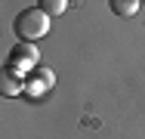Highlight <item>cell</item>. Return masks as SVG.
Listing matches in <instances>:
<instances>
[{"label": "cell", "instance_id": "3957f363", "mask_svg": "<svg viewBox=\"0 0 145 139\" xmlns=\"http://www.w3.org/2000/svg\"><path fill=\"white\" fill-rule=\"evenodd\" d=\"M9 56H12L16 65H34V62H37V50H34L31 43H19Z\"/></svg>", "mask_w": 145, "mask_h": 139}, {"label": "cell", "instance_id": "277c9868", "mask_svg": "<svg viewBox=\"0 0 145 139\" xmlns=\"http://www.w3.org/2000/svg\"><path fill=\"white\" fill-rule=\"evenodd\" d=\"M111 12L114 16H136L139 12V0H111Z\"/></svg>", "mask_w": 145, "mask_h": 139}, {"label": "cell", "instance_id": "7a4b0ae2", "mask_svg": "<svg viewBox=\"0 0 145 139\" xmlns=\"http://www.w3.org/2000/svg\"><path fill=\"white\" fill-rule=\"evenodd\" d=\"M22 90H25V83L19 81V74L12 68H3V74H0V93L3 96H19Z\"/></svg>", "mask_w": 145, "mask_h": 139}, {"label": "cell", "instance_id": "6da1fadb", "mask_svg": "<svg viewBox=\"0 0 145 139\" xmlns=\"http://www.w3.org/2000/svg\"><path fill=\"white\" fill-rule=\"evenodd\" d=\"M12 28H16V34H19L25 43H31V40H40V37L50 31V16H46L40 6H28V9H22V12L16 16Z\"/></svg>", "mask_w": 145, "mask_h": 139}, {"label": "cell", "instance_id": "5b68a950", "mask_svg": "<svg viewBox=\"0 0 145 139\" xmlns=\"http://www.w3.org/2000/svg\"><path fill=\"white\" fill-rule=\"evenodd\" d=\"M37 6H40L46 16H59V12H65V6H68V3H65V0H40Z\"/></svg>", "mask_w": 145, "mask_h": 139}]
</instances>
